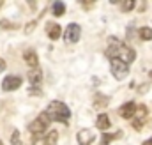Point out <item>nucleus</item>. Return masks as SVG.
Segmentation results:
<instances>
[{"label": "nucleus", "mask_w": 152, "mask_h": 145, "mask_svg": "<svg viewBox=\"0 0 152 145\" xmlns=\"http://www.w3.org/2000/svg\"><path fill=\"white\" fill-rule=\"evenodd\" d=\"M143 145H152V140H147V142H143Z\"/></svg>", "instance_id": "25"}, {"label": "nucleus", "mask_w": 152, "mask_h": 145, "mask_svg": "<svg viewBox=\"0 0 152 145\" xmlns=\"http://www.w3.org/2000/svg\"><path fill=\"white\" fill-rule=\"evenodd\" d=\"M0 145H4V144H2V142H0Z\"/></svg>", "instance_id": "28"}, {"label": "nucleus", "mask_w": 152, "mask_h": 145, "mask_svg": "<svg viewBox=\"0 0 152 145\" xmlns=\"http://www.w3.org/2000/svg\"><path fill=\"white\" fill-rule=\"evenodd\" d=\"M57 140H58V133L57 131H50L48 136L44 138V145H57Z\"/></svg>", "instance_id": "15"}, {"label": "nucleus", "mask_w": 152, "mask_h": 145, "mask_svg": "<svg viewBox=\"0 0 152 145\" xmlns=\"http://www.w3.org/2000/svg\"><path fill=\"white\" fill-rule=\"evenodd\" d=\"M51 11H53L55 16H64V12H66V5H64L62 2H55L53 7H51Z\"/></svg>", "instance_id": "14"}, {"label": "nucleus", "mask_w": 152, "mask_h": 145, "mask_svg": "<svg viewBox=\"0 0 152 145\" xmlns=\"http://www.w3.org/2000/svg\"><path fill=\"white\" fill-rule=\"evenodd\" d=\"M151 78H152V71H151Z\"/></svg>", "instance_id": "26"}, {"label": "nucleus", "mask_w": 152, "mask_h": 145, "mask_svg": "<svg viewBox=\"0 0 152 145\" xmlns=\"http://www.w3.org/2000/svg\"><path fill=\"white\" fill-rule=\"evenodd\" d=\"M4 69H5V60H2V59H0V72L4 71Z\"/></svg>", "instance_id": "24"}, {"label": "nucleus", "mask_w": 152, "mask_h": 145, "mask_svg": "<svg viewBox=\"0 0 152 145\" xmlns=\"http://www.w3.org/2000/svg\"><path fill=\"white\" fill-rule=\"evenodd\" d=\"M136 113H138V117H142V119H143V117L147 115V108H145L143 105H142V106H136Z\"/></svg>", "instance_id": "21"}, {"label": "nucleus", "mask_w": 152, "mask_h": 145, "mask_svg": "<svg viewBox=\"0 0 152 145\" xmlns=\"http://www.w3.org/2000/svg\"><path fill=\"white\" fill-rule=\"evenodd\" d=\"M34 27H36V21H32V23H28V25H27V29H25V32H27V34H30Z\"/></svg>", "instance_id": "23"}, {"label": "nucleus", "mask_w": 152, "mask_h": 145, "mask_svg": "<svg viewBox=\"0 0 152 145\" xmlns=\"http://www.w3.org/2000/svg\"><path fill=\"white\" fill-rule=\"evenodd\" d=\"M0 27H2V29H9V30H11V29H16V25L11 23L9 20H2V21H0Z\"/></svg>", "instance_id": "19"}, {"label": "nucleus", "mask_w": 152, "mask_h": 145, "mask_svg": "<svg viewBox=\"0 0 152 145\" xmlns=\"http://www.w3.org/2000/svg\"><path fill=\"white\" fill-rule=\"evenodd\" d=\"M41 80H42V72L39 71V69H32V71H28V81H30L34 87H37L39 83H41Z\"/></svg>", "instance_id": "12"}, {"label": "nucleus", "mask_w": 152, "mask_h": 145, "mask_svg": "<svg viewBox=\"0 0 152 145\" xmlns=\"http://www.w3.org/2000/svg\"><path fill=\"white\" fill-rule=\"evenodd\" d=\"M20 85H21V78L20 76H5L4 81H2V89L5 92L16 90V89H20Z\"/></svg>", "instance_id": "6"}, {"label": "nucleus", "mask_w": 152, "mask_h": 145, "mask_svg": "<svg viewBox=\"0 0 152 145\" xmlns=\"http://www.w3.org/2000/svg\"><path fill=\"white\" fill-rule=\"evenodd\" d=\"M23 59H25V62L30 66V67H37V53L36 51H32V50H28V51H25V55H23Z\"/></svg>", "instance_id": "10"}, {"label": "nucleus", "mask_w": 152, "mask_h": 145, "mask_svg": "<svg viewBox=\"0 0 152 145\" xmlns=\"http://www.w3.org/2000/svg\"><path fill=\"white\" fill-rule=\"evenodd\" d=\"M112 74L117 80H124L129 74V67L126 62H122L120 59H112Z\"/></svg>", "instance_id": "3"}, {"label": "nucleus", "mask_w": 152, "mask_h": 145, "mask_svg": "<svg viewBox=\"0 0 152 145\" xmlns=\"http://www.w3.org/2000/svg\"><path fill=\"white\" fill-rule=\"evenodd\" d=\"M133 127H134L136 131H140V129L143 127V122H142V120H134V122H133Z\"/></svg>", "instance_id": "22"}, {"label": "nucleus", "mask_w": 152, "mask_h": 145, "mask_svg": "<svg viewBox=\"0 0 152 145\" xmlns=\"http://www.w3.org/2000/svg\"><path fill=\"white\" fill-rule=\"evenodd\" d=\"M48 117L44 115V113H41L37 119L34 120V122H30V126H28V129H30V133L34 135V140H37L39 136L46 131V127H48Z\"/></svg>", "instance_id": "2"}, {"label": "nucleus", "mask_w": 152, "mask_h": 145, "mask_svg": "<svg viewBox=\"0 0 152 145\" xmlns=\"http://www.w3.org/2000/svg\"><path fill=\"white\" fill-rule=\"evenodd\" d=\"M44 115L48 117V120H55V122L67 124V120L71 117V111H69V108L62 101H51L48 105L46 111H44Z\"/></svg>", "instance_id": "1"}, {"label": "nucleus", "mask_w": 152, "mask_h": 145, "mask_svg": "<svg viewBox=\"0 0 152 145\" xmlns=\"http://www.w3.org/2000/svg\"><path fill=\"white\" fill-rule=\"evenodd\" d=\"M46 32H48V36L51 41H57L58 37H60V25H57V23H48L46 25Z\"/></svg>", "instance_id": "9"}, {"label": "nucleus", "mask_w": 152, "mask_h": 145, "mask_svg": "<svg viewBox=\"0 0 152 145\" xmlns=\"http://www.w3.org/2000/svg\"><path fill=\"white\" fill-rule=\"evenodd\" d=\"M108 103H110V97L108 96H103V94H97L96 96V101H94L96 106H106Z\"/></svg>", "instance_id": "16"}, {"label": "nucleus", "mask_w": 152, "mask_h": 145, "mask_svg": "<svg viewBox=\"0 0 152 145\" xmlns=\"http://www.w3.org/2000/svg\"><path fill=\"white\" fill-rule=\"evenodd\" d=\"M140 37H142L143 41H151L152 39V29H149V27H142V29H140Z\"/></svg>", "instance_id": "17"}, {"label": "nucleus", "mask_w": 152, "mask_h": 145, "mask_svg": "<svg viewBox=\"0 0 152 145\" xmlns=\"http://www.w3.org/2000/svg\"><path fill=\"white\" fill-rule=\"evenodd\" d=\"M92 140H94L92 131H88V129H81V131L78 133V142H80V145H90Z\"/></svg>", "instance_id": "8"}, {"label": "nucleus", "mask_w": 152, "mask_h": 145, "mask_svg": "<svg viewBox=\"0 0 152 145\" xmlns=\"http://www.w3.org/2000/svg\"><path fill=\"white\" fill-rule=\"evenodd\" d=\"M96 124H97V127H99V129L106 131V129L110 127V119H108V115H106V113H99V115H97Z\"/></svg>", "instance_id": "11"}, {"label": "nucleus", "mask_w": 152, "mask_h": 145, "mask_svg": "<svg viewBox=\"0 0 152 145\" xmlns=\"http://www.w3.org/2000/svg\"><path fill=\"white\" fill-rule=\"evenodd\" d=\"M122 136V133L118 131V133H115V135H110V133H104L103 136H101V144H104V145H108V144H112L115 138H120Z\"/></svg>", "instance_id": "13"}, {"label": "nucleus", "mask_w": 152, "mask_h": 145, "mask_svg": "<svg viewBox=\"0 0 152 145\" xmlns=\"http://www.w3.org/2000/svg\"><path fill=\"white\" fill-rule=\"evenodd\" d=\"M133 7H134V2H133V0H129V2H124V4H122V11H131Z\"/></svg>", "instance_id": "20"}, {"label": "nucleus", "mask_w": 152, "mask_h": 145, "mask_svg": "<svg viewBox=\"0 0 152 145\" xmlns=\"http://www.w3.org/2000/svg\"><path fill=\"white\" fill-rule=\"evenodd\" d=\"M113 59H120L122 62H126V64H129V62H133L134 59H136V53H134V50H131L129 46H118L117 48V51H115V57Z\"/></svg>", "instance_id": "4"}, {"label": "nucleus", "mask_w": 152, "mask_h": 145, "mask_svg": "<svg viewBox=\"0 0 152 145\" xmlns=\"http://www.w3.org/2000/svg\"><path fill=\"white\" fill-rule=\"evenodd\" d=\"M118 113H120V117H122V119H131V117H133V113H136V105H134L133 101H129V103H126V105H122V106H120Z\"/></svg>", "instance_id": "7"}, {"label": "nucleus", "mask_w": 152, "mask_h": 145, "mask_svg": "<svg viewBox=\"0 0 152 145\" xmlns=\"http://www.w3.org/2000/svg\"><path fill=\"white\" fill-rule=\"evenodd\" d=\"M80 34H81V29H80V25L71 23V25L66 29L64 39H66V42H71V44H75V42H78V39H80Z\"/></svg>", "instance_id": "5"}, {"label": "nucleus", "mask_w": 152, "mask_h": 145, "mask_svg": "<svg viewBox=\"0 0 152 145\" xmlns=\"http://www.w3.org/2000/svg\"><path fill=\"white\" fill-rule=\"evenodd\" d=\"M11 144H12V145H21V138H20V131H18V129H14V131H12Z\"/></svg>", "instance_id": "18"}, {"label": "nucleus", "mask_w": 152, "mask_h": 145, "mask_svg": "<svg viewBox=\"0 0 152 145\" xmlns=\"http://www.w3.org/2000/svg\"><path fill=\"white\" fill-rule=\"evenodd\" d=\"M0 7H2V2H0Z\"/></svg>", "instance_id": "27"}]
</instances>
